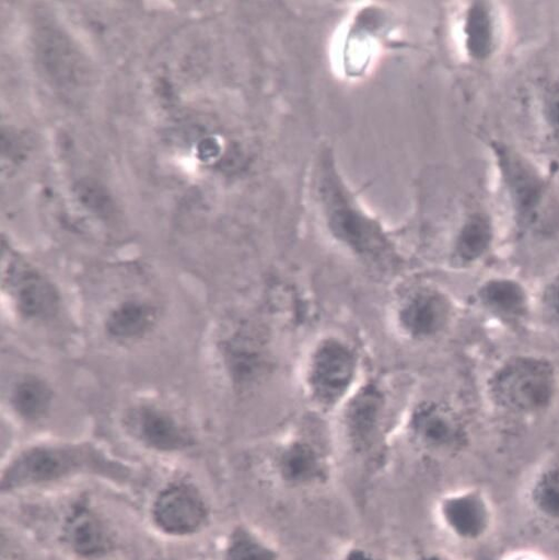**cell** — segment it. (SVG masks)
<instances>
[{
    "label": "cell",
    "instance_id": "cell-20",
    "mask_svg": "<svg viewBox=\"0 0 559 560\" xmlns=\"http://www.w3.org/2000/svg\"><path fill=\"white\" fill-rule=\"evenodd\" d=\"M225 560H282V551L258 533L238 526L230 537Z\"/></svg>",
    "mask_w": 559,
    "mask_h": 560
},
{
    "label": "cell",
    "instance_id": "cell-21",
    "mask_svg": "<svg viewBox=\"0 0 559 560\" xmlns=\"http://www.w3.org/2000/svg\"><path fill=\"white\" fill-rule=\"evenodd\" d=\"M11 400L14 409L22 418L37 420L49 410L53 393L42 380L28 376L15 385Z\"/></svg>",
    "mask_w": 559,
    "mask_h": 560
},
{
    "label": "cell",
    "instance_id": "cell-9",
    "mask_svg": "<svg viewBox=\"0 0 559 560\" xmlns=\"http://www.w3.org/2000/svg\"><path fill=\"white\" fill-rule=\"evenodd\" d=\"M408 433L418 450L433 456H452L467 444L462 420L452 409L436 402L424 404L415 410Z\"/></svg>",
    "mask_w": 559,
    "mask_h": 560
},
{
    "label": "cell",
    "instance_id": "cell-19",
    "mask_svg": "<svg viewBox=\"0 0 559 560\" xmlns=\"http://www.w3.org/2000/svg\"><path fill=\"white\" fill-rule=\"evenodd\" d=\"M479 298L481 303L496 315L508 320L524 316L527 300L522 287L510 279H494L484 285Z\"/></svg>",
    "mask_w": 559,
    "mask_h": 560
},
{
    "label": "cell",
    "instance_id": "cell-2",
    "mask_svg": "<svg viewBox=\"0 0 559 560\" xmlns=\"http://www.w3.org/2000/svg\"><path fill=\"white\" fill-rule=\"evenodd\" d=\"M356 350L340 338L326 337L312 348L304 369L310 398L322 408H333L347 398L357 382Z\"/></svg>",
    "mask_w": 559,
    "mask_h": 560
},
{
    "label": "cell",
    "instance_id": "cell-29",
    "mask_svg": "<svg viewBox=\"0 0 559 560\" xmlns=\"http://www.w3.org/2000/svg\"><path fill=\"white\" fill-rule=\"evenodd\" d=\"M504 560H549L544 555L534 550H517L509 555Z\"/></svg>",
    "mask_w": 559,
    "mask_h": 560
},
{
    "label": "cell",
    "instance_id": "cell-26",
    "mask_svg": "<svg viewBox=\"0 0 559 560\" xmlns=\"http://www.w3.org/2000/svg\"><path fill=\"white\" fill-rule=\"evenodd\" d=\"M544 112L551 130L559 137V86L552 88L546 94Z\"/></svg>",
    "mask_w": 559,
    "mask_h": 560
},
{
    "label": "cell",
    "instance_id": "cell-18",
    "mask_svg": "<svg viewBox=\"0 0 559 560\" xmlns=\"http://www.w3.org/2000/svg\"><path fill=\"white\" fill-rule=\"evenodd\" d=\"M65 537L78 553L92 557L105 552L109 540L100 520L88 509H78L68 518Z\"/></svg>",
    "mask_w": 559,
    "mask_h": 560
},
{
    "label": "cell",
    "instance_id": "cell-12",
    "mask_svg": "<svg viewBox=\"0 0 559 560\" xmlns=\"http://www.w3.org/2000/svg\"><path fill=\"white\" fill-rule=\"evenodd\" d=\"M156 524L172 535L197 532L207 518L206 505L194 487L186 483L170 486L154 505Z\"/></svg>",
    "mask_w": 559,
    "mask_h": 560
},
{
    "label": "cell",
    "instance_id": "cell-28",
    "mask_svg": "<svg viewBox=\"0 0 559 560\" xmlns=\"http://www.w3.org/2000/svg\"><path fill=\"white\" fill-rule=\"evenodd\" d=\"M411 560H457L452 555L439 549H428L418 552Z\"/></svg>",
    "mask_w": 559,
    "mask_h": 560
},
{
    "label": "cell",
    "instance_id": "cell-17",
    "mask_svg": "<svg viewBox=\"0 0 559 560\" xmlns=\"http://www.w3.org/2000/svg\"><path fill=\"white\" fill-rule=\"evenodd\" d=\"M256 338L251 329L240 327L222 343V354L235 383H249L261 369L263 355Z\"/></svg>",
    "mask_w": 559,
    "mask_h": 560
},
{
    "label": "cell",
    "instance_id": "cell-7",
    "mask_svg": "<svg viewBox=\"0 0 559 560\" xmlns=\"http://www.w3.org/2000/svg\"><path fill=\"white\" fill-rule=\"evenodd\" d=\"M3 285L19 313L31 320L53 318L60 298L50 280L14 254L3 259Z\"/></svg>",
    "mask_w": 559,
    "mask_h": 560
},
{
    "label": "cell",
    "instance_id": "cell-23",
    "mask_svg": "<svg viewBox=\"0 0 559 560\" xmlns=\"http://www.w3.org/2000/svg\"><path fill=\"white\" fill-rule=\"evenodd\" d=\"M467 47L471 56L485 59L493 48V23L491 13L482 3L474 4L466 22Z\"/></svg>",
    "mask_w": 559,
    "mask_h": 560
},
{
    "label": "cell",
    "instance_id": "cell-16",
    "mask_svg": "<svg viewBox=\"0 0 559 560\" xmlns=\"http://www.w3.org/2000/svg\"><path fill=\"white\" fill-rule=\"evenodd\" d=\"M159 311L152 303L129 298L116 304L105 318L108 335L121 341L144 337L156 324Z\"/></svg>",
    "mask_w": 559,
    "mask_h": 560
},
{
    "label": "cell",
    "instance_id": "cell-8",
    "mask_svg": "<svg viewBox=\"0 0 559 560\" xmlns=\"http://www.w3.org/2000/svg\"><path fill=\"white\" fill-rule=\"evenodd\" d=\"M449 299L431 287L410 289L401 295L394 311L398 331L412 341H427L439 336L450 324Z\"/></svg>",
    "mask_w": 559,
    "mask_h": 560
},
{
    "label": "cell",
    "instance_id": "cell-6",
    "mask_svg": "<svg viewBox=\"0 0 559 560\" xmlns=\"http://www.w3.org/2000/svg\"><path fill=\"white\" fill-rule=\"evenodd\" d=\"M270 472L276 485L291 493H308L325 486L331 475L327 456L304 436L289 439L275 447Z\"/></svg>",
    "mask_w": 559,
    "mask_h": 560
},
{
    "label": "cell",
    "instance_id": "cell-14",
    "mask_svg": "<svg viewBox=\"0 0 559 560\" xmlns=\"http://www.w3.org/2000/svg\"><path fill=\"white\" fill-rule=\"evenodd\" d=\"M38 55L46 73L62 89L80 88L88 70L80 52L63 35L43 31L39 35Z\"/></svg>",
    "mask_w": 559,
    "mask_h": 560
},
{
    "label": "cell",
    "instance_id": "cell-4",
    "mask_svg": "<svg viewBox=\"0 0 559 560\" xmlns=\"http://www.w3.org/2000/svg\"><path fill=\"white\" fill-rule=\"evenodd\" d=\"M491 390L497 402L513 413L528 415L548 407L556 390V376L546 361L519 358L494 375Z\"/></svg>",
    "mask_w": 559,
    "mask_h": 560
},
{
    "label": "cell",
    "instance_id": "cell-25",
    "mask_svg": "<svg viewBox=\"0 0 559 560\" xmlns=\"http://www.w3.org/2000/svg\"><path fill=\"white\" fill-rule=\"evenodd\" d=\"M80 196L89 198L86 206L98 215H106L109 213V199L104 190L97 186L85 185L80 187Z\"/></svg>",
    "mask_w": 559,
    "mask_h": 560
},
{
    "label": "cell",
    "instance_id": "cell-13",
    "mask_svg": "<svg viewBox=\"0 0 559 560\" xmlns=\"http://www.w3.org/2000/svg\"><path fill=\"white\" fill-rule=\"evenodd\" d=\"M127 427L142 443L161 452H176L191 444V439L176 418L156 406L144 405L127 416Z\"/></svg>",
    "mask_w": 559,
    "mask_h": 560
},
{
    "label": "cell",
    "instance_id": "cell-3",
    "mask_svg": "<svg viewBox=\"0 0 559 560\" xmlns=\"http://www.w3.org/2000/svg\"><path fill=\"white\" fill-rule=\"evenodd\" d=\"M85 469L108 471L113 467L92 447L39 446L16 458L4 475L3 488L48 482Z\"/></svg>",
    "mask_w": 559,
    "mask_h": 560
},
{
    "label": "cell",
    "instance_id": "cell-5",
    "mask_svg": "<svg viewBox=\"0 0 559 560\" xmlns=\"http://www.w3.org/2000/svg\"><path fill=\"white\" fill-rule=\"evenodd\" d=\"M499 156L521 224L536 234L551 233L559 223V210L540 177L519 155L502 149Z\"/></svg>",
    "mask_w": 559,
    "mask_h": 560
},
{
    "label": "cell",
    "instance_id": "cell-24",
    "mask_svg": "<svg viewBox=\"0 0 559 560\" xmlns=\"http://www.w3.org/2000/svg\"><path fill=\"white\" fill-rule=\"evenodd\" d=\"M541 307L546 318L559 326V276L555 277L545 288L541 296Z\"/></svg>",
    "mask_w": 559,
    "mask_h": 560
},
{
    "label": "cell",
    "instance_id": "cell-10",
    "mask_svg": "<svg viewBox=\"0 0 559 560\" xmlns=\"http://www.w3.org/2000/svg\"><path fill=\"white\" fill-rule=\"evenodd\" d=\"M336 180L326 183L328 225L334 236L349 249L365 258H381L386 242L375 224L351 206L337 188Z\"/></svg>",
    "mask_w": 559,
    "mask_h": 560
},
{
    "label": "cell",
    "instance_id": "cell-22",
    "mask_svg": "<svg viewBox=\"0 0 559 560\" xmlns=\"http://www.w3.org/2000/svg\"><path fill=\"white\" fill-rule=\"evenodd\" d=\"M493 231L491 224L479 215L469 219L456 241V256L465 264L481 258L491 246Z\"/></svg>",
    "mask_w": 559,
    "mask_h": 560
},
{
    "label": "cell",
    "instance_id": "cell-27",
    "mask_svg": "<svg viewBox=\"0 0 559 560\" xmlns=\"http://www.w3.org/2000/svg\"><path fill=\"white\" fill-rule=\"evenodd\" d=\"M336 560H385L377 551L362 544L345 547Z\"/></svg>",
    "mask_w": 559,
    "mask_h": 560
},
{
    "label": "cell",
    "instance_id": "cell-11",
    "mask_svg": "<svg viewBox=\"0 0 559 560\" xmlns=\"http://www.w3.org/2000/svg\"><path fill=\"white\" fill-rule=\"evenodd\" d=\"M385 410V396L368 385L346 401L342 429L346 444L361 458L372 457L379 448Z\"/></svg>",
    "mask_w": 559,
    "mask_h": 560
},
{
    "label": "cell",
    "instance_id": "cell-1",
    "mask_svg": "<svg viewBox=\"0 0 559 560\" xmlns=\"http://www.w3.org/2000/svg\"><path fill=\"white\" fill-rule=\"evenodd\" d=\"M434 517L449 539L474 547L494 534L498 509L486 489L469 485L446 490L435 502Z\"/></svg>",
    "mask_w": 559,
    "mask_h": 560
},
{
    "label": "cell",
    "instance_id": "cell-15",
    "mask_svg": "<svg viewBox=\"0 0 559 560\" xmlns=\"http://www.w3.org/2000/svg\"><path fill=\"white\" fill-rule=\"evenodd\" d=\"M524 503L531 516L544 528L559 533V464L535 471L524 489Z\"/></svg>",
    "mask_w": 559,
    "mask_h": 560
}]
</instances>
